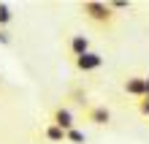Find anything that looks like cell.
<instances>
[{
  "label": "cell",
  "instance_id": "cell-1",
  "mask_svg": "<svg viewBox=\"0 0 149 144\" xmlns=\"http://www.w3.org/2000/svg\"><path fill=\"white\" fill-rule=\"evenodd\" d=\"M79 14L98 33H114L119 25V14L109 3H103V0H84V3H79Z\"/></svg>",
  "mask_w": 149,
  "mask_h": 144
},
{
  "label": "cell",
  "instance_id": "cell-2",
  "mask_svg": "<svg viewBox=\"0 0 149 144\" xmlns=\"http://www.w3.org/2000/svg\"><path fill=\"white\" fill-rule=\"evenodd\" d=\"M87 52H92V41H90V35L87 33H79V30H68L63 33V55L68 60H79V57H84Z\"/></svg>",
  "mask_w": 149,
  "mask_h": 144
},
{
  "label": "cell",
  "instance_id": "cell-3",
  "mask_svg": "<svg viewBox=\"0 0 149 144\" xmlns=\"http://www.w3.org/2000/svg\"><path fill=\"white\" fill-rule=\"evenodd\" d=\"M49 122H54L57 128H63L65 133L68 131H73V128H79V112L73 109V106H68L65 101H60V103H54L49 109Z\"/></svg>",
  "mask_w": 149,
  "mask_h": 144
},
{
  "label": "cell",
  "instance_id": "cell-4",
  "mask_svg": "<svg viewBox=\"0 0 149 144\" xmlns=\"http://www.w3.org/2000/svg\"><path fill=\"white\" fill-rule=\"evenodd\" d=\"M79 120L87 122V125H92V128H109L111 120H114V114H111V109L106 103H95L92 101L81 114H79Z\"/></svg>",
  "mask_w": 149,
  "mask_h": 144
},
{
  "label": "cell",
  "instance_id": "cell-5",
  "mask_svg": "<svg viewBox=\"0 0 149 144\" xmlns=\"http://www.w3.org/2000/svg\"><path fill=\"white\" fill-rule=\"evenodd\" d=\"M122 93L133 103H138L146 95V74H125L122 76Z\"/></svg>",
  "mask_w": 149,
  "mask_h": 144
},
{
  "label": "cell",
  "instance_id": "cell-6",
  "mask_svg": "<svg viewBox=\"0 0 149 144\" xmlns=\"http://www.w3.org/2000/svg\"><path fill=\"white\" fill-rule=\"evenodd\" d=\"M103 63H106L103 55L92 49V52H87L84 57L73 60V71H76V74H81V76H92V74H98V71L103 68Z\"/></svg>",
  "mask_w": 149,
  "mask_h": 144
},
{
  "label": "cell",
  "instance_id": "cell-7",
  "mask_svg": "<svg viewBox=\"0 0 149 144\" xmlns=\"http://www.w3.org/2000/svg\"><path fill=\"white\" fill-rule=\"evenodd\" d=\"M63 101H65L68 106H73L79 114H81L87 106L92 103V101H90V90H87L84 84H79V82H73L71 87H68V93H65V98H63Z\"/></svg>",
  "mask_w": 149,
  "mask_h": 144
},
{
  "label": "cell",
  "instance_id": "cell-8",
  "mask_svg": "<svg viewBox=\"0 0 149 144\" xmlns=\"http://www.w3.org/2000/svg\"><path fill=\"white\" fill-rule=\"evenodd\" d=\"M36 139L41 144H65V131L46 120V122H41L38 128H36Z\"/></svg>",
  "mask_w": 149,
  "mask_h": 144
},
{
  "label": "cell",
  "instance_id": "cell-9",
  "mask_svg": "<svg viewBox=\"0 0 149 144\" xmlns=\"http://www.w3.org/2000/svg\"><path fill=\"white\" fill-rule=\"evenodd\" d=\"M14 19H16L14 6L6 3V0H0V27H3V30H11L14 27Z\"/></svg>",
  "mask_w": 149,
  "mask_h": 144
},
{
  "label": "cell",
  "instance_id": "cell-10",
  "mask_svg": "<svg viewBox=\"0 0 149 144\" xmlns=\"http://www.w3.org/2000/svg\"><path fill=\"white\" fill-rule=\"evenodd\" d=\"M65 144H87V133L81 128H73L65 133Z\"/></svg>",
  "mask_w": 149,
  "mask_h": 144
},
{
  "label": "cell",
  "instance_id": "cell-11",
  "mask_svg": "<svg viewBox=\"0 0 149 144\" xmlns=\"http://www.w3.org/2000/svg\"><path fill=\"white\" fill-rule=\"evenodd\" d=\"M136 112L144 117V120H149V98H141V101L136 103Z\"/></svg>",
  "mask_w": 149,
  "mask_h": 144
},
{
  "label": "cell",
  "instance_id": "cell-12",
  "mask_svg": "<svg viewBox=\"0 0 149 144\" xmlns=\"http://www.w3.org/2000/svg\"><path fill=\"white\" fill-rule=\"evenodd\" d=\"M109 6H111L117 14H119V11H130V8H133V3H119V0H111Z\"/></svg>",
  "mask_w": 149,
  "mask_h": 144
},
{
  "label": "cell",
  "instance_id": "cell-13",
  "mask_svg": "<svg viewBox=\"0 0 149 144\" xmlns=\"http://www.w3.org/2000/svg\"><path fill=\"white\" fill-rule=\"evenodd\" d=\"M0 44H3V46H11V44H14L11 30H3V27H0Z\"/></svg>",
  "mask_w": 149,
  "mask_h": 144
},
{
  "label": "cell",
  "instance_id": "cell-14",
  "mask_svg": "<svg viewBox=\"0 0 149 144\" xmlns=\"http://www.w3.org/2000/svg\"><path fill=\"white\" fill-rule=\"evenodd\" d=\"M144 98H149V74H146V95Z\"/></svg>",
  "mask_w": 149,
  "mask_h": 144
},
{
  "label": "cell",
  "instance_id": "cell-15",
  "mask_svg": "<svg viewBox=\"0 0 149 144\" xmlns=\"http://www.w3.org/2000/svg\"><path fill=\"white\" fill-rule=\"evenodd\" d=\"M0 87H3V79H0Z\"/></svg>",
  "mask_w": 149,
  "mask_h": 144
}]
</instances>
